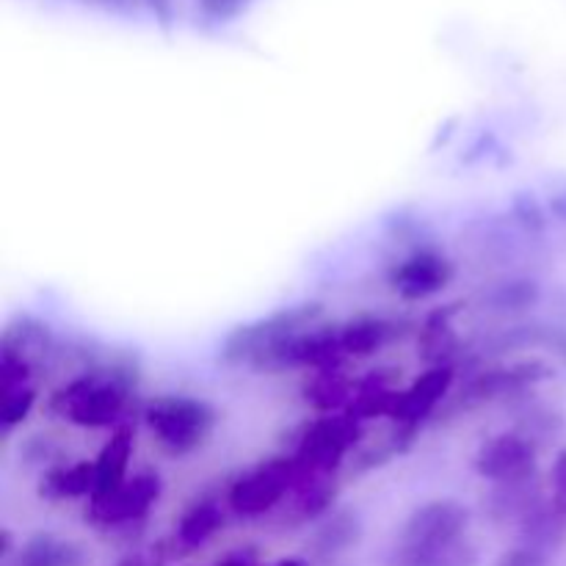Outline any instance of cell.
Returning a JSON list of instances; mask_svg holds the SVG:
<instances>
[{
	"label": "cell",
	"instance_id": "obj_1",
	"mask_svg": "<svg viewBox=\"0 0 566 566\" xmlns=\"http://www.w3.org/2000/svg\"><path fill=\"white\" fill-rule=\"evenodd\" d=\"M249 3H252V0H199V9H202V17L208 22L224 25V22L243 14V11L249 9Z\"/></svg>",
	"mask_w": 566,
	"mask_h": 566
}]
</instances>
